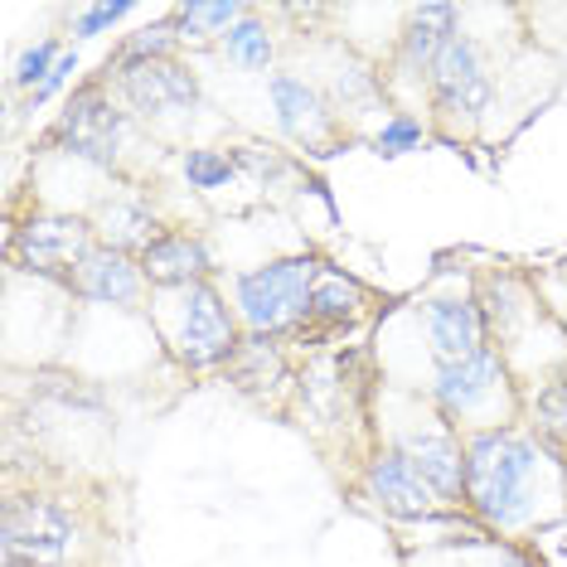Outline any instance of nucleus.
I'll return each instance as SVG.
<instances>
[{
	"label": "nucleus",
	"instance_id": "nucleus-1",
	"mask_svg": "<svg viewBox=\"0 0 567 567\" xmlns=\"http://www.w3.org/2000/svg\"><path fill=\"white\" fill-rule=\"evenodd\" d=\"M538 466H544V451L538 442H528L519 432H481L466 446V495L471 505L485 514L489 524L514 528L528 519V505H534V481Z\"/></svg>",
	"mask_w": 567,
	"mask_h": 567
},
{
	"label": "nucleus",
	"instance_id": "nucleus-2",
	"mask_svg": "<svg viewBox=\"0 0 567 567\" xmlns=\"http://www.w3.org/2000/svg\"><path fill=\"white\" fill-rule=\"evenodd\" d=\"M73 534L79 524L69 505L49 495H16L0 524V553H6V567H59L73 548Z\"/></svg>",
	"mask_w": 567,
	"mask_h": 567
},
{
	"label": "nucleus",
	"instance_id": "nucleus-3",
	"mask_svg": "<svg viewBox=\"0 0 567 567\" xmlns=\"http://www.w3.org/2000/svg\"><path fill=\"white\" fill-rule=\"evenodd\" d=\"M320 277V262L311 257H287V262L257 267V272L238 277V306L252 334H272L311 316V287Z\"/></svg>",
	"mask_w": 567,
	"mask_h": 567
},
{
	"label": "nucleus",
	"instance_id": "nucleus-4",
	"mask_svg": "<svg viewBox=\"0 0 567 567\" xmlns=\"http://www.w3.org/2000/svg\"><path fill=\"white\" fill-rule=\"evenodd\" d=\"M122 132H126V117L117 112V102L107 97V87L87 83L83 93L69 97L63 117L54 122V146L69 151V156H79V161H87V165L112 171L117 156H122Z\"/></svg>",
	"mask_w": 567,
	"mask_h": 567
},
{
	"label": "nucleus",
	"instance_id": "nucleus-5",
	"mask_svg": "<svg viewBox=\"0 0 567 567\" xmlns=\"http://www.w3.org/2000/svg\"><path fill=\"white\" fill-rule=\"evenodd\" d=\"M175 354L189 369H214L234 354V320L228 306L218 301L209 281H195L179 296V330H175Z\"/></svg>",
	"mask_w": 567,
	"mask_h": 567
},
{
	"label": "nucleus",
	"instance_id": "nucleus-6",
	"mask_svg": "<svg viewBox=\"0 0 567 567\" xmlns=\"http://www.w3.org/2000/svg\"><path fill=\"white\" fill-rule=\"evenodd\" d=\"M427 87L446 117H481L489 107V97H495L481 49H475L466 34H451L446 40V49L436 54L432 73H427Z\"/></svg>",
	"mask_w": 567,
	"mask_h": 567
},
{
	"label": "nucleus",
	"instance_id": "nucleus-7",
	"mask_svg": "<svg viewBox=\"0 0 567 567\" xmlns=\"http://www.w3.org/2000/svg\"><path fill=\"white\" fill-rule=\"evenodd\" d=\"M122 97L132 102L141 117H185L199 107V83L195 73H185L171 59H151V63H122L117 73Z\"/></svg>",
	"mask_w": 567,
	"mask_h": 567
},
{
	"label": "nucleus",
	"instance_id": "nucleus-8",
	"mask_svg": "<svg viewBox=\"0 0 567 567\" xmlns=\"http://www.w3.org/2000/svg\"><path fill=\"white\" fill-rule=\"evenodd\" d=\"M20 252H24V262H30V272L73 281L83 257L93 252V238H87L83 218H30V224L20 228Z\"/></svg>",
	"mask_w": 567,
	"mask_h": 567
},
{
	"label": "nucleus",
	"instance_id": "nucleus-9",
	"mask_svg": "<svg viewBox=\"0 0 567 567\" xmlns=\"http://www.w3.org/2000/svg\"><path fill=\"white\" fill-rule=\"evenodd\" d=\"M364 489H369L373 505H379L383 514H398V519H417V514H432L436 505H442L436 489L422 481L417 466H412L403 451H383L379 461H369Z\"/></svg>",
	"mask_w": 567,
	"mask_h": 567
},
{
	"label": "nucleus",
	"instance_id": "nucleus-10",
	"mask_svg": "<svg viewBox=\"0 0 567 567\" xmlns=\"http://www.w3.org/2000/svg\"><path fill=\"white\" fill-rule=\"evenodd\" d=\"M495 393H499V359L489 350L436 369V403H442L451 417H475Z\"/></svg>",
	"mask_w": 567,
	"mask_h": 567
},
{
	"label": "nucleus",
	"instance_id": "nucleus-11",
	"mask_svg": "<svg viewBox=\"0 0 567 567\" xmlns=\"http://www.w3.org/2000/svg\"><path fill=\"white\" fill-rule=\"evenodd\" d=\"M403 456L417 466V475L436 489V499H461L466 495V456H461V446L451 442L446 432H412L403 446Z\"/></svg>",
	"mask_w": 567,
	"mask_h": 567
},
{
	"label": "nucleus",
	"instance_id": "nucleus-12",
	"mask_svg": "<svg viewBox=\"0 0 567 567\" xmlns=\"http://www.w3.org/2000/svg\"><path fill=\"white\" fill-rule=\"evenodd\" d=\"M427 334L436 364H456V359H471L485 350V320L475 301H432L427 306Z\"/></svg>",
	"mask_w": 567,
	"mask_h": 567
},
{
	"label": "nucleus",
	"instance_id": "nucleus-13",
	"mask_svg": "<svg viewBox=\"0 0 567 567\" xmlns=\"http://www.w3.org/2000/svg\"><path fill=\"white\" fill-rule=\"evenodd\" d=\"M141 267L126 262V252L117 248H93L83 257V267L73 272V291L87 301H107V306H132L141 296Z\"/></svg>",
	"mask_w": 567,
	"mask_h": 567
},
{
	"label": "nucleus",
	"instance_id": "nucleus-14",
	"mask_svg": "<svg viewBox=\"0 0 567 567\" xmlns=\"http://www.w3.org/2000/svg\"><path fill=\"white\" fill-rule=\"evenodd\" d=\"M141 272H146L156 287H195V281L209 272V252H204L199 238L189 234H165L156 238L146 252H141Z\"/></svg>",
	"mask_w": 567,
	"mask_h": 567
},
{
	"label": "nucleus",
	"instance_id": "nucleus-15",
	"mask_svg": "<svg viewBox=\"0 0 567 567\" xmlns=\"http://www.w3.org/2000/svg\"><path fill=\"white\" fill-rule=\"evenodd\" d=\"M451 34H456V10L442 6V0H436V6H417L408 16V30H403V69L427 79Z\"/></svg>",
	"mask_w": 567,
	"mask_h": 567
},
{
	"label": "nucleus",
	"instance_id": "nucleus-16",
	"mask_svg": "<svg viewBox=\"0 0 567 567\" xmlns=\"http://www.w3.org/2000/svg\"><path fill=\"white\" fill-rule=\"evenodd\" d=\"M272 107H277V122L287 126L296 141H320L326 136V126H330L320 97L301 79H291V73H277L272 79Z\"/></svg>",
	"mask_w": 567,
	"mask_h": 567
},
{
	"label": "nucleus",
	"instance_id": "nucleus-17",
	"mask_svg": "<svg viewBox=\"0 0 567 567\" xmlns=\"http://www.w3.org/2000/svg\"><path fill=\"white\" fill-rule=\"evenodd\" d=\"M102 238H107V248H141L146 252L156 238H165L161 228H156V218H151L146 204H136V199H112V204H102Z\"/></svg>",
	"mask_w": 567,
	"mask_h": 567
},
{
	"label": "nucleus",
	"instance_id": "nucleus-18",
	"mask_svg": "<svg viewBox=\"0 0 567 567\" xmlns=\"http://www.w3.org/2000/svg\"><path fill=\"white\" fill-rule=\"evenodd\" d=\"M243 20V6L234 0H189L175 10V30L185 40H209V34H228Z\"/></svg>",
	"mask_w": 567,
	"mask_h": 567
},
{
	"label": "nucleus",
	"instance_id": "nucleus-19",
	"mask_svg": "<svg viewBox=\"0 0 567 567\" xmlns=\"http://www.w3.org/2000/svg\"><path fill=\"white\" fill-rule=\"evenodd\" d=\"M359 301H364V291H359L350 277H344V272H326V267H320V277H316V287H311V316H320V320H344Z\"/></svg>",
	"mask_w": 567,
	"mask_h": 567
},
{
	"label": "nucleus",
	"instance_id": "nucleus-20",
	"mask_svg": "<svg viewBox=\"0 0 567 567\" xmlns=\"http://www.w3.org/2000/svg\"><path fill=\"white\" fill-rule=\"evenodd\" d=\"M224 49H228V59H234V63H243V69H267V59H272L267 24H257L252 16H243L234 30L224 34Z\"/></svg>",
	"mask_w": 567,
	"mask_h": 567
},
{
	"label": "nucleus",
	"instance_id": "nucleus-21",
	"mask_svg": "<svg viewBox=\"0 0 567 567\" xmlns=\"http://www.w3.org/2000/svg\"><path fill=\"white\" fill-rule=\"evenodd\" d=\"M534 427L544 432L548 442L567 446V373L538 389V398H534Z\"/></svg>",
	"mask_w": 567,
	"mask_h": 567
},
{
	"label": "nucleus",
	"instance_id": "nucleus-22",
	"mask_svg": "<svg viewBox=\"0 0 567 567\" xmlns=\"http://www.w3.org/2000/svg\"><path fill=\"white\" fill-rule=\"evenodd\" d=\"M185 179L195 189H218L234 179V161L218 151H185Z\"/></svg>",
	"mask_w": 567,
	"mask_h": 567
},
{
	"label": "nucleus",
	"instance_id": "nucleus-23",
	"mask_svg": "<svg viewBox=\"0 0 567 567\" xmlns=\"http://www.w3.org/2000/svg\"><path fill=\"white\" fill-rule=\"evenodd\" d=\"M417 141H422V122L408 117V112H398V117H389V122L379 126V136H373V151H379V156H408Z\"/></svg>",
	"mask_w": 567,
	"mask_h": 567
},
{
	"label": "nucleus",
	"instance_id": "nucleus-24",
	"mask_svg": "<svg viewBox=\"0 0 567 567\" xmlns=\"http://www.w3.org/2000/svg\"><path fill=\"white\" fill-rule=\"evenodd\" d=\"M175 24H156V30H141L122 44V63H151V59H165L175 49Z\"/></svg>",
	"mask_w": 567,
	"mask_h": 567
},
{
	"label": "nucleus",
	"instance_id": "nucleus-25",
	"mask_svg": "<svg viewBox=\"0 0 567 567\" xmlns=\"http://www.w3.org/2000/svg\"><path fill=\"white\" fill-rule=\"evenodd\" d=\"M59 54H63L59 44H34V49H24L20 63H16V83H20V87H30V93H40L44 79L54 73Z\"/></svg>",
	"mask_w": 567,
	"mask_h": 567
},
{
	"label": "nucleus",
	"instance_id": "nucleus-26",
	"mask_svg": "<svg viewBox=\"0 0 567 567\" xmlns=\"http://www.w3.org/2000/svg\"><path fill=\"white\" fill-rule=\"evenodd\" d=\"M126 10H132L126 0H112V6H87V10H79V16H73V34H79V40H93V34L112 30V24H117Z\"/></svg>",
	"mask_w": 567,
	"mask_h": 567
},
{
	"label": "nucleus",
	"instance_id": "nucleus-27",
	"mask_svg": "<svg viewBox=\"0 0 567 567\" xmlns=\"http://www.w3.org/2000/svg\"><path fill=\"white\" fill-rule=\"evenodd\" d=\"M73 73H79V59H73V49H63V54H59V63H54V73H49V79H44V87H40V93H30V102H49V97H54L63 83L73 79Z\"/></svg>",
	"mask_w": 567,
	"mask_h": 567
},
{
	"label": "nucleus",
	"instance_id": "nucleus-28",
	"mask_svg": "<svg viewBox=\"0 0 567 567\" xmlns=\"http://www.w3.org/2000/svg\"><path fill=\"white\" fill-rule=\"evenodd\" d=\"M563 277H567V267H563Z\"/></svg>",
	"mask_w": 567,
	"mask_h": 567
}]
</instances>
